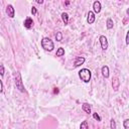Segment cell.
<instances>
[{
    "instance_id": "cell-1",
    "label": "cell",
    "mask_w": 129,
    "mask_h": 129,
    "mask_svg": "<svg viewBox=\"0 0 129 129\" xmlns=\"http://www.w3.org/2000/svg\"><path fill=\"white\" fill-rule=\"evenodd\" d=\"M41 46L46 51H51L54 48V43L49 37H43L41 39Z\"/></svg>"
},
{
    "instance_id": "cell-2",
    "label": "cell",
    "mask_w": 129,
    "mask_h": 129,
    "mask_svg": "<svg viewBox=\"0 0 129 129\" xmlns=\"http://www.w3.org/2000/svg\"><path fill=\"white\" fill-rule=\"evenodd\" d=\"M14 83H15L16 89H18V91H20L21 93L25 92V88H24V85H23V82H22V79H21V75H20L19 72H17L14 76Z\"/></svg>"
},
{
    "instance_id": "cell-3",
    "label": "cell",
    "mask_w": 129,
    "mask_h": 129,
    "mask_svg": "<svg viewBox=\"0 0 129 129\" xmlns=\"http://www.w3.org/2000/svg\"><path fill=\"white\" fill-rule=\"evenodd\" d=\"M91 71L89 69H82L79 72V77L81 79V81H83L84 83H89L91 80Z\"/></svg>"
},
{
    "instance_id": "cell-4",
    "label": "cell",
    "mask_w": 129,
    "mask_h": 129,
    "mask_svg": "<svg viewBox=\"0 0 129 129\" xmlns=\"http://www.w3.org/2000/svg\"><path fill=\"white\" fill-rule=\"evenodd\" d=\"M99 41H100L102 50H106L108 48V39H107V37L105 35H101L99 37Z\"/></svg>"
},
{
    "instance_id": "cell-5",
    "label": "cell",
    "mask_w": 129,
    "mask_h": 129,
    "mask_svg": "<svg viewBox=\"0 0 129 129\" xmlns=\"http://www.w3.org/2000/svg\"><path fill=\"white\" fill-rule=\"evenodd\" d=\"M6 14H7L10 18H13V17L15 16V10H14V8H13V6H12L11 4L7 5V7H6Z\"/></svg>"
},
{
    "instance_id": "cell-6",
    "label": "cell",
    "mask_w": 129,
    "mask_h": 129,
    "mask_svg": "<svg viewBox=\"0 0 129 129\" xmlns=\"http://www.w3.org/2000/svg\"><path fill=\"white\" fill-rule=\"evenodd\" d=\"M85 60H86V58H85L84 56H77V57L75 58L74 67H75V68H78V67L82 66V64L85 62Z\"/></svg>"
},
{
    "instance_id": "cell-7",
    "label": "cell",
    "mask_w": 129,
    "mask_h": 129,
    "mask_svg": "<svg viewBox=\"0 0 129 129\" xmlns=\"http://www.w3.org/2000/svg\"><path fill=\"white\" fill-rule=\"evenodd\" d=\"M95 19H96L95 13H94L93 11H89V12H88V16H87V22H88L89 24H93V23L95 22Z\"/></svg>"
},
{
    "instance_id": "cell-8",
    "label": "cell",
    "mask_w": 129,
    "mask_h": 129,
    "mask_svg": "<svg viewBox=\"0 0 129 129\" xmlns=\"http://www.w3.org/2000/svg\"><path fill=\"white\" fill-rule=\"evenodd\" d=\"M100 11H101V2L95 1L93 3V12L94 13H100Z\"/></svg>"
},
{
    "instance_id": "cell-9",
    "label": "cell",
    "mask_w": 129,
    "mask_h": 129,
    "mask_svg": "<svg viewBox=\"0 0 129 129\" xmlns=\"http://www.w3.org/2000/svg\"><path fill=\"white\" fill-rule=\"evenodd\" d=\"M23 24H24V27H25V28H27V29H30V28L33 26V20H32V18H30V17H27V18L24 20Z\"/></svg>"
},
{
    "instance_id": "cell-10",
    "label": "cell",
    "mask_w": 129,
    "mask_h": 129,
    "mask_svg": "<svg viewBox=\"0 0 129 129\" xmlns=\"http://www.w3.org/2000/svg\"><path fill=\"white\" fill-rule=\"evenodd\" d=\"M101 73H102V75H103L104 78H106V79L109 78V68H108L107 66H103V67H102Z\"/></svg>"
},
{
    "instance_id": "cell-11",
    "label": "cell",
    "mask_w": 129,
    "mask_h": 129,
    "mask_svg": "<svg viewBox=\"0 0 129 129\" xmlns=\"http://www.w3.org/2000/svg\"><path fill=\"white\" fill-rule=\"evenodd\" d=\"M119 86H120V82H119L118 78H114L113 81H112V87H113L114 91H118Z\"/></svg>"
},
{
    "instance_id": "cell-12",
    "label": "cell",
    "mask_w": 129,
    "mask_h": 129,
    "mask_svg": "<svg viewBox=\"0 0 129 129\" xmlns=\"http://www.w3.org/2000/svg\"><path fill=\"white\" fill-rule=\"evenodd\" d=\"M82 109H83V111L86 112L87 114H90V113H91V105L88 104V103H84V104L82 105Z\"/></svg>"
},
{
    "instance_id": "cell-13",
    "label": "cell",
    "mask_w": 129,
    "mask_h": 129,
    "mask_svg": "<svg viewBox=\"0 0 129 129\" xmlns=\"http://www.w3.org/2000/svg\"><path fill=\"white\" fill-rule=\"evenodd\" d=\"M106 26H107L108 29H112V28H113L114 22H113L112 18H108V19H107V21H106Z\"/></svg>"
},
{
    "instance_id": "cell-14",
    "label": "cell",
    "mask_w": 129,
    "mask_h": 129,
    "mask_svg": "<svg viewBox=\"0 0 129 129\" xmlns=\"http://www.w3.org/2000/svg\"><path fill=\"white\" fill-rule=\"evenodd\" d=\"M61 19H62V21H63L64 24H68L69 23V15H68V13L62 12L61 13Z\"/></svg>"
},
{
    "instance_id": "cell-15",
    "label": "cell",
    "mask_w": 129,
    "mask_h": 129,
    "mask_svg": "<svg viewBox=\"0 0 129 129\" xmlns=\"http://www.w3.org/2000/svg\"><path fill=\"white\" fill-rule=\"evenodd\" d=\"M55 55H56V56H62V55H64V49H63L62 47H59V48H57Z\"/></svg>"
},
{
    "instance_id": "cell-16",
    "label": "cell",
    "mask_w": 129,
    "mask_h": 129,
    "mask_svg": "<svg viewBox=\"0 0 129 129\" xmlns=\"http://www.w3.org/2000/svg\"><path fill=\"white\" fill-rule=\"evenodd\" d=\"M80 129H89V124L88 121H83L80 125Z\"/></svg>"
},
{
    "instance_id": "cell-17",
    "label": "cell",
    "mask_w": 129,
    "mask_h": 129,
    "mask_svg": "<svg viewBox=\"0 0 129 129\" xmlns=\"http://www.w3.org/2000/svg\"><path fill=\"white\" fill-rule=\"evenodd\" d=\"M55 39L57 40V41H61L62 40V33L61 32H56V34H55Z\"/></svg>"
},
{
    "instance_id": "cell-18",
    "label": "cell",
    "mask_w": 129,
    "mask_h": 129,
    "mask_svg": "<svg viewBox=\"0 0 129 129\" xmlns=\"http://www.w3.org/2000/svg\"><path fill=\"white\" fill-rule=\"evenodd\" d=\"M123 127L124 129H129V119H125L123 121Z\"/></svg>"
},
{
    "instance_id": "cell-19",
    "label": "cell",
    "mask_w": 129,
    "mask_h": 129,
    "mask_svg": "<svg viewBox=\"0 0 129 129\" xmlns=\"http://www.w3.org/2000/svg\"><path fill=\"white\" fill-rule=\"evenodd\" d=\"M110 128L111 129H116V122L114 119H111L110 120Z\"/></svg>"
},
{
    "instance_id": "cell-20",
    "label": "cell",
    "mask_w": 129,
    "mask_h": 129,
    "mask_svg": "<svg viewBox=\"0 0 129 129\" xmlns=\"http://www.w3.org/2000/svg\"><path fill=\"white\" fill-rule=\"evenodd\" d=\"M93 118L95 119V120H97V121H101V117L99 116V114L98 113H93Z\"/></svg>"
},
{
    "instance_id": "cell-21",
    "label": "cell",
    "mask_w": 129,
    "mask_h": 129,
    "mask_svg": "<svg viewBox=\"0 0 129 129\" xmlns=\"http://www.w3.org/2000/svg\"><path fill=\"white\" fill-rule=\"evenodd\" d=\"M0 76L1 77L4 76V66L3 64H0Z\"/></svg>"
},
{
    "instance_id": "cell-22",
    "label": "cell",
    "mask_w": 129,
    "mask_h": 129,
    "mask_svg": "<svg viewBox=\"0 0 129 129\" xmlns=\"http://www.w3.org/2000/svg\"><path fill=\"white\" fill-rule=\"evenodd\" d=\"M36 13H37V9H36V7L32 6V7H31V14H32V15H35Z\"/></svg>"
},
{
    "instance_id": "cell-23",
    "label": "cell",
    "mask_w": 129,
    "mask_h": 129,
    "mask_svg": "<svg viewBox=\"0 0 129 129\" xmlns=\"http://www.w3.org/2000/svg\"><path fill=\"white\" fill-rule=\"evenodd\" d=\"M125 42H126V44H129V31H127V33H126V38H125Z\"/></svg>"
},
{
    "instance_id": "cell-24",
    "label": "cell",
    "mask_w": 129,
    "mask_h": 129,
    "mask_svg": "<svg viewBox=\"0 0 129 129\" xmlns=\"http://www.w3.org/2000/svg\"><path fill=\"white\" fill-rule=\"evenodd\" d=\"M3 89H4V86H3L2 81L0 80V93H2V92H3Z\"/></svg>"
},
{
    "instance_id": "cell-25",
    "label": "cell",
    "mask_w": 129,
    "mask_h": 129,
    "mask_svg": "<svg viewBox=\"0 0 129 129\" xmlns=\"http://www.w3.org/2000/svg\"><path fill=\"white\" fill-rule=\"evenodd\" d=\"M36 3H38V4H42V3H43V0H36Z\"/></svg>"
},
{
    "instance_id": "cell-26",
    "label": "cell",
    "mask_w": 129,
    "mask_h": 129,
    "mask_svg": "<svg viewBox=\"0 0 129 129\" xmlns=\"http://www.w3.org/2000/svg\"><path fill=\"white\" fill-rule=\"evenodd\" d=\"M54 93H57L58 92V90H57V88H54V91H53Z\"/></svg>"
}]
</instances>
